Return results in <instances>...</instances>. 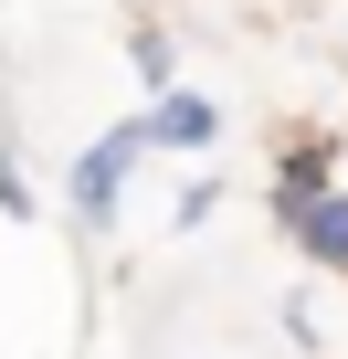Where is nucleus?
<instances>
[{
	"instance_id": "obj_1",
	"label": "nucleus",
	"mask_w": 348,
	"mask_h": 359,
	"mask_svg": "<svg viewBox=\"0 0 348 359\" xmlns=\"http://www.w3.org/2000/svg\"><path fill=\"white\" fill-rule=\"evenodd\" d=\"M295 233H306L327 264H348V201H316V191H306V201H295Z\"/></svg>"
}]
</instances>
